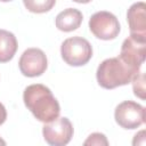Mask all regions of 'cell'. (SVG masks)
Returning a JSON list of instances; mask_svg holds the SVG:
<instances>
[{
  "instance_id": "6da1fadb",
  "label": "cell",
  "mask_w": 146,
  "mask_h": 146,
  "mask_svg": "<svg viewBox=\"0 0 146 146\" xmlns=\"http://www.w3.org/2000/svg\"><path fill=\"white\" fill-rule=\"evenodd\" d=\"M23 100L27 110L40 122L48 123L60 113V106L57 99L54 97L51 90L40 83L31 84L25 88L23 94Z\"/></svg>"
},
{
  "instance_id": "7a4b0ae2",
  "label": "cell",
  "mask_w": 146,
  "mask_h": 146,
  "mask_svg": "<svg viewBox=\"0 0 146 146\" xmlns=\"http://www.w3.org/2000/svg\"><path fill=\"white\" fill-rule=\"evenodd\" d=\"M137 73L138 72H135L129 67L120 57H113L107 58L99 64L96 78L100 87L105 89H114L130 83Z\"/></svg>"
},
{
  "instance_id": "3957f363",
  "label": "cell",
  "mask_w": 146,
  "mask_h": 146,
  "mask_svg": "<svg viewBox=\"0 0 146 146\" xmlns=\"http://www.w3.org/2000/svg\"><path fill=\"white\" fill-rule=\"evenodd\" d=\"M60 54L64 62L71 66L86 65L92 57V47L90 42L81 36H72L60 46Z\"/></svg>"
},
{
  "instance_id": "277c9868",
  "label": "cell",
  "mask_w": 146,
  "mask_h": 146,
  "mask_svg": "<svg viewBox=\"0 0 146 146\" xmlns=\"http://www.w3.org/2000/svg\"><path fill=\"white\" fill-rule=\"evenodd\" d=\"M91 33L100 40H113L120 33V23L115 15L110 11H97L89 19Z\"/></svg>"
},
{
  "instance_id": "5b68a950",
  "label": "cell",
  "mask_w": 146,
  "mask_h": 146,
  "mask_svg": "<svg viewBox=\"0 0 146 146\" xmlns=\"http://www.w3.org/2000/svg\"><path fill=\"white\" fill-rule=\"evenodd\" d=\"M146 55V38L129 35L122 43L120 58L135 72H139Z\"/></svg>"
},
{
  "instance_id": "8992f818",
  "label": "cell",
  "mask_w": 146,
  "mask_h": 146,
  "mask_svg": "<svg viewBox=\"0 0 146 146\" xmlns=\"http://www.w3.org/2000/svg\"><path fill=\"white\" fill-rule=\"evenodd\" d=\"M116 123L123 129H137L145 122V108L132 100L119 104L114 112Z\"/></svg>"
},
{
  "instance_id": "52a82bcc",
  "label": "cell",
  "mask_w": 146,
  "mask_h": 146,
  "mask_svg": "<svg viewBox=\"0 0 146 146\" xmlns=\"http://www.w3.org/2000/svg\"><path fill=\"white\" fill-rule=\"evenodd\" d=\"M44 140L51 146H64L73 137V125L67 117H56L42 128Z\"/></svg>"
},
{
  "instance_id": "ba28073f",
  "label": "cell",
  "mask_w": 146,
  "mask_h": 146,
  "mask_svg": "<svg viewBox=\"0 0 146 146\" xmlns=\"http://www.w3.org/2000/svg\"><path fill=\"white\" fill-rule=\"evenodd\" d=\"M18 66L21 73L27 78L40 76L47 70V56L39 48H29L22 54Z\"/></svg>"
},
{
  "instance_id": "9c48e42d",
  "label": "cell",
  "mask_w": 146,
  "mask_h": 146,
  "mask_svg": "<svg viewBox=\"0 0 146 146\" xmlns=\"http://www.w3.org/2000/svg\"><path fill=\"white\" fill-rule=\"evenodd\" d=\"M130 34L146 38V5L143 1L130 6L127 13Z\"/></svg>"
},
{
  "instance_id": "30bf717a",
  "label": "cell",
  "mask_w": 146,
  "mask_h": 146,
  "mask_svg": "<svg viewBox=\"0 0 146 146\" xmlns=\"http://www.w3.org/2000/svg\"><path fill=\"white\" fill-rule=\"evenodd\" d=\"M83 16L79 9L67 8L60 11L56 17V27L63 32H72L80 27Z\"/></svg>"
},
{
  "instance_id": "8fae6325",
  "label": "cell",
  "mask_w": 146,
  "mask_h": 146,
  "mask_svg": "<svg viewBox=\"0 0 146 146\" xmlns=\"http://www.w3.org/2000/svg\"><path fill=\"white\" fill-rule=\"evenodd\" d=\"M17 47L16 36L7 30H0V63H7L13 59Z\"/></svg>"
},
{
  "instance_id": "7c38bea8",
  "label": "cell",
  "mask_w": 146,
  "mask_h": 146,
  "mask_svg": "<svg viewBox=\"0 0 146 146\" xmlns=\"http://www.w3.org/2000/svg\"><path fill=\"white\" fill-rule=\"evenodd\" d=\"M25 8L34 14H43L52 9L56 0H23Z\"/></svg>"
},
{
  "instance_id": "4fadbf2b",
  "label": "cell",
  "mask_w": 146,
  "mask_h": 146,
  "mask_svg": "<svg viewBox=\"0 0 146 146\" xmlns=\"http://www.w3.org/2000/svg\"><path fill=\"white\" fill-rule=\"evenodd\" d=\"M131 82H132L133 94L140 99H145V92H146L145 91V74L143 72H138L133 76Z\"/></svg>"
},
{
  "instance_id": "5bb4252c",
  "label": "cell",
  "mask_w": 146,
  "mask_h": 146,
  "mask_svg": "<svg viewBox=\"0 0 146 146\" xmlns=\"http://www.w3.org/2000/svg\"><path fill=\"white\" fill-rule=\"evenodd\" d=\"M86 146L87 145H96V146H107L108 145V140L106 138V136L104 133L100 132H94L91 135H89V137L87 138V140L83 143Z\"/></svg>"
},
{
  "instance_id": "9a60e30c",
  "label": "cell",
  "mask_w": 146,
  "mask_h": 146,
  "mask_svg": "<svg viewBox=\"0 0 146 146\" xmlns=\"http://www.w3.org/2000/svg\"><path fill=\"white\" fill-rule=\"evenodd\" d=\"M144 136H145V131L141 130L140 132H138V133L135 136L132 144H133V145H145V137H144Z\"/></svg>"
},
{
  "instance_id": "2e32d148",
  "label": "cell",
  "mask_w": 146,
  "mask_h": 146,
  "mask_svg": "<svg viewBox=\"0 0 146 146\" xmlns=\"http://www.w3.org/2000/svg\"><path fill=\"white\" fill-rule=\"evenodd\" d=\"M7 119V111H6V107L0 103V125L6 121Z\"/></svg>"
},
{
  "instance_id": "e0dca14e",
  "label": "cell",
  "mask_w": 146,
  "mask_h": 146,
  "mask_svg": "<svg viewBox=\"0 0 146 146\" xmlns=\"http://www.w3.org/2000/svg\"><path fill=\"white\" fill-rule=\"evenodd\" d=\"M74 2H78V3H88V2H90V1H92V0H73Z\"/></svg>"
},
{
  "instance_id": "ac0fdd59",
  "label": "cell",
  "mask_w": 146,
  "mask_h": 146,
  "mask_svg": "<svg viewBox=\"0 0 146 146\" xmlns=\"http://www.w3.org/2000/svg\"><path fill=\"white\" fill-rule=\"evenodd\" d=\"M0 145H6V141L3 139H1V138H0Z\"/></svg>"
},
{
  "instance_id": "d6986e66",
  "label": "cell",
  "mask_w": 146,
  "mask_h": 146,
  "mask_svg": "<svg viewBox=\"0 0 146 146\" xmlns=\"http://www.w3.org/2000/svg\"><path fill=\"white\" fill-rule=\"evenodd\" d=\"M0 1H2V2H8V1H11V0H0Z\"/></svg>"
}]
</instances>
